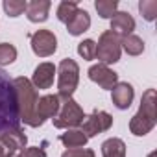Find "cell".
Segmentation results:
<instances>
[{"label": "cell", "instance_id": "obj_6", "mask_svg": "<svg viewBox=\"0 0 157 157\" xmlns=\"http://www.w3.org/2000/svg\"><path fill=\"white\" fill-rule=\"evenodd\" d=\"M85 115H83V109L78 105L72 98L67 100L63 104V107H59V115L54 117V126L63 129V128H76L83 122Z\"/></svg>", "mask_w": 157, "mask_h": 157}, {"label": "cell", "instance_id": "obj_18", "mask_svg": "<svg viewBox=\"0 0 157 157\" xmlns=\"http://www.w3.org/2000/svg\"><path fill=\"white\" fill-rule=\"evenodd\" d=\"M104 157H126V144L120 139H107L102 144Z\"/></svg>", "mask_w": 157, "mask_h": 157}, {"label": "cell", "instance_id": "obj_4", "mask_svg": "<svg viewBox=\"0 0 157 157\" xmlns=\"http://www.w3.org/2000/svg\"><path fill=\"white\" fill-rule=\"evenodd\" d=\"M80 68L74 59H63L59 63V80H57V98L59 100H70L76 87H78V80H80Z\"/></svg>", "mask_w": 157, "mask_h": 157}, {"label": "cell", "instance_id": "obj_2", "mask_svg": "<svg viewBox=\"0 0 157 157\" xmlns=\"http://www.w3.org/2000/svg\"><path fill=\"white\" fill-rule=\"evenodd\" d=\"M11 83H13L15 96H17L19 118L24 120L28 126L37 128V122H35V107H37L39 96H37L35 87L30 83V80H26V78H15Z\"/></svg>", "mask_w": 157, "mask_h": 157}, {"label": "cell", "instance_id": "obj_8", "mask_svg": "<svg viewBox=\"0 0 157 157\" xmlns=\"http://www.w3.org/2000/svg\"><path fill=\"white\" fill-rule=\"evenodd\" d=\"M57 48V41L56 35L48 30H39L32 35V50L41 56V57H48L56 52Z\"/></svg>", "mask_w": 157, "mask_h": 157}, {"label": "cell", "instance_id": "obj_21", "mask_svg": "<svg viewBox=\"0 0 157 157\" xmlns=\"http://www.w3.org/2000/svg\"><path fill=\"white\" fill-rule=\"evenodd\" d=\"M76 11H78V4L76 2H61L59 8H57V19L67 24L76 15Z\"/></svg>", "mask_w": 157, "mask_h": 157}, {"label": "cell", "instance_id": "obj_14", "mask_svg": "<svg viewBox=\"0 0 157 157\" xmlns=\"http://www.w3.org/2000/svg\"><path fill=\"white\" fill-rule=\"evenodd\" d=\"M135 28V21L131 19L129 13H115L113 19H111V32L117 33L118 37H126V35H131Z\"/></svg>", "mask_w": 157, "mask_h": 157}, {"label": "cell", "instance_id": "obj_16", "mask_svg": "<svg viewBox=\"0 0 157 157\" xmlns=\"http://www.w3.org/2000/svg\"><path fill=\"white\" fill-rule=\"evenodd\" d=\"M89 26H91V19H89V13L83 11V10H78L76 15L67 22V30H68V33H72V35L83 33Z\"/></svg>", "mask_w": 157, "mask_h": 157}, {"label": "cell", "instance_id": "obj_26", "mask_svg": "<svg viewBox=\"0 0 157 157\" xmlns=\"http://www.w3.org/2000/svg\"><path fill=\"white\" fill-rule=\"evenodd\" d=\"M61 157H94V151L87 148H72V150H67Z\"/></svg>", "mask_w": 157, "mask_h": 157}, {"label": "cell", "instance_id": "obj_7", "mask_svg": "<svg viewBox=\"0 0 157 157\" xmlns=\"http://www.w3.org/2000/svg\"><path fill=\"white\" fill-rule=\"evenodd\" d=\"M111 124H113L111 115H107L105 111L94 109L89 117L83 118V122H82V131H83V135L89 139V137H94V135H98V133L109 129Z\"/></svg>", "mask_w": 157, "mask_h": 157}, {"label": "cell", "instance_id": "obj_22", "mask_svg": "<svg viewBox=\"0 0 157 157\" xmlns=\"http://www.w3.org/2000/svg\"><path fill=\"white\" fill-rule=\"evenodd\" d=\"M78 54H80L83 59H94V56H96V43L94 41H91V39H85V41H82L80 44H78Z\"/></svg>", "mask_w": 157, "mask_h": 157}, {"label": "cell", "instance_id": "obj_20", "mask_svg": "<svg viewBox=\"0 0 157 157\" xmlns=\"http://www.w3.org/2000/svg\"><path fill=\"white\" fill-rule=\"evenodd\" d=\"M94 6H96V11H98L100 17H104V19H113V15L117 13V6H118V4L115 2V0H98Z\"/></svg>", "mask_w": 157, "mask_h": 157}, {"label": "cell", "instance_id": "obj_5", "mask_svg": "<svg viewBox=\"0 0 157 157\" xmlns=\"http://www.w3.org/2000/svg\"><path fill=\"white\" fill-rule=\"evenodd\" d=\"M102 65H109V63H117L120 59V37L117 33H113L111 30L104 32L98 44H96V56Z\"/></svg>", "mask_w": 157, "mask_h": 157}, {"label": "cell", "instance_id": "obj_12", "mask_svg": "<svg viewBox=\"0 0 157 157\" xmlns=\"http://www.w3.org/2000/svg\"><path fill=\"white\" fill-rule=\"evenodd\" d=\"M56 67L52 63H41L33 72V85L35 89H50L54 83Z\"/></svg>", "mask_w": 157, "mask_h": 157}, {"label": "cell", "instance_id": "obj_24", "mask_svg": "<svg viewBox=\"0 0 157 157\" xmlns=\"http://www.w3.org/2000/svg\"><path fill=\"white\" fill-rule=\"evenodd\" d=\"M139 10H140V13L144 15L146 21H153L155 15H157V2L155 0H142L139 4Z\"/></svg>", "mask_w": 157, "mask_h": 157}, {"label": "cell", "instance_id": "obj_25", "mask_svg": "<svg viewBox=\"0 0 157 157\" xmlns=\"http://www.w3.org/2000/svg\"><path fill=\"white\" fill-rule=\"evenodd\" d=\"M4 11L10 17H19L22 11H26V2H15V0H6L4 2Z\"/></svg>", "mask_w": 157, "mask_h": 157}, {"label": "cell", "instance_id": "obj_28", "mask_svg": "<svg viewBox=\"0 0 157 157\" xmlns=\"http://www.w3.org/2000/svg\"><path fill=\"white\" fill-rule=\"evenodd\" d=\"M13 157H17V155H13Z\"/></svg>", "mask_w": 157, "mask_h": 157}, {"label": "cell", "instance_id": "obj_13", "mask_svg": "<svg viewBox=\"0 0 157 157\" xmlns=\"http://www.w3.org/2000/svg\"><path fill=\"white\" fill-rule=\"evenodd\" d=\"M111 91H113V94H111L113 96V104L118 109H128L131 105V102H133V87L129 83H126V82L117 83Z\"/></svg>", "mask_w": 157, "mask_h": 157}, {"label": "cell", "instance_id": "obj_19", "mask_svg": "<svg viewBox=\"0 0 157 157\" xmlns=\"http://www.w3.org/2000/svg\"><path fill=\"white\" fill-rule=\"evenodd\" d=\"M120 44L124 46V50H126L129 56H139V54H142V50H144V43H142V39L137 37V35H133V33L122 37Z\"/></svg>", "mask_w": 157, "mask_h": 157}, {"label": "cell", "instance_id": "obj_1", "mask_svg": "<svg viewBox=\"0 0 157 157\" xmlns=\"http://www.w3.org/2000/svg\"><path fill=\"white\" fill-rule=\"evenodd\" d=\"M19 105L13 83L8 80L4 70H0V133L19 128Z\"/></svg>", "mask_w": 157, "mask_h": 157}, {"label": "cell", "instance_id": "obj_17", "mask_svg": "<svg viewBox=\"0 0 157 157\" xmlns=\"http://www.w3.org/2000/svg\"><path fill=\"white\" fill-rule=\"evenodd\" d=\"M59 139H61V142H63L68 150H72V148H83L85 142H87V137L83 135L82 129H70V131L63 133Z\"/></svg>", "mask_w": 157, "mask_h": 157}, {"label": "cell", "instance_id": "obj_23", "mask_svg": "<svg viewBox=\"0 0 157 157\" xmlns=\"http://www.w3.org/2000/svg\"><path fill=\"white\" fill-rule=\"evenodd\" d=\"M17 57V48L10 43H2L0 44V65H8L13 63Z\"/></svg>", "mask_w": 157, "mask_h": 157}, {"label": "cell", "instance_id": "obj_9", "mask_svg": "<svg viewBox=\"0 0 157 157\" xmlns=\"http://www.w3.org/2000/svg\"><path fill=\"white\" fill-rule=\"evenodd\" d=\"M59 98L57 94H46L43 98L37 100V107H35V122L37 126H41L46 118H52L59 113Z\"/></svg>", "mask_w": 157, "mask_h": 157}, {"label": "cell", "instance_id": "obj_15", "mask_svg": "<svg viewBox=\"0 0 157 157\" xmlns=\"http://www.w3.org/2000/svg\"><path fill=\"white\" fill-rule=\"evenodd\" d=\"M48 10H50L48 0H33V2L26 4V15L32 22H44L48 19Z\"/></svg>", "mask_w": 157, "mask_h": 157}, {"label": "cell", "instance_id": "obj_10", "mask_svg": "<svg viewBox=\"0 0 157 157\" xmlns=\"http://www.w3.org/2000/svg\"><path fill=\"white\" fill-rule=\"evenodd\" d=\"M89 78L94 83H98L102 89H113L118 83L117 72H113L107 65H102V63H98V65L89 68Z\"/></svg>", "mask_w": 157, "mask_h": 157}, {"label": "cell", "instance_id": "obj_11", "mask_svg": "<svg viewBox=\"0 0 157 157\" xmlns=\"http://www.w3.org/2000/svg\"><path fill=\"white\" fill-rule=\"evenodd\" d=\"M0 144H2L11 155H15L19 150H22L26 146V135L19 128L2 131V133H0Z\"/></svg>", "mask_w": 157, "mask_h": 157}, {"label": "cell", "instance_id": "obj_3", "mask_svg": "<svg viewBox=\"0 0 157 157\" xmlns=\"http://www.w3.org/2000/svg\"><path fill=\"white\" fill-rule=\"evenodd\" d=\"M153 126H155V91L148 89L142 96L139 113L129 122V129L133 135L140 137L146 135L150 129H153Z\"/></svg>", "mask_w": 157, "mask_h": 157}, {"label": "cell", "instance_id": "obj_27", "mask_svg": "<svg viewBox=\"0 0 157 157\" xmlns=\"http://www.w3.org/2000/svg\"><path fill=\"white\" fill-rule=\"evenodd\" d=\"M17 157H46V151L43 148H26Z\"/></svg>", "mask_w": 157, "mask_h": 157}]
</instances>
